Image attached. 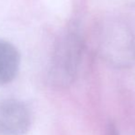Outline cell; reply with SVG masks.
I'll list each match as a JSON object with an SVG mask.
<instances>
[{
  "label": "cell",
  "instance_id": "obj_3",
  "mask_svg": "<svg viewBox=\"0 0 135 135\" xmlns=\"http://www.w3.org/2000/svg\"><path fill=\"white\" fill-rule=\"evenodd\" d=\"M32 122L31 112L18 99L0 100V135H25Z\"/></svg>",
  "mask_w": 135,
  "mask_h": 135
},
{
  "label": "cell",
  "instance_id": "obj_5",
  "mask_svg": "<svg viewBox=\"0 0 135 135\" xmlns=\"http://www.w3.org/2000/svg\"><path fill=\"white\" fill-rule=\"evenodd\" d=\"M108 135H119L117 130H116V128L114 127V125H110V126L108 127Z\"/></svg>",
  "mask_w": 135,
  "mask_h": 135
},
{
  "label": "cell",
  "instance_id": "obj_1",
  "mask_svg": "<svg viewBox=\"0 0 135 135\" xmlns=\"http://www.w3.org/2000/svg\"><path fill=\"white\" fill-rule=\"evenodd\" d=\"M95 39L98 54L109 65L127 68L135 64V33L124 20L116 17L101 20Z\"/></svg>",
  "mask_w": 135,
  "mask_h": 135
},
{
  "label": "cell",
  "instance_id": "obj_4",
  "mask_svg": "<svg viewBox=\"0 0 135 135\" xmlns=\"http://www.w3.org/2000/svg\"><path fill=\"white\" fill-rule=\"evenodd\" d=\"M20 54L9 41L0 40V85L14 80L20 70Z\"/></svg>",
  "mask_w": 135,
  "mask_h": 135
},
{
  "label": "cell",
  "instance_id": "obj_2",
  "mask_svg": "<svg viewBox=\"0 0 135 135\" xmlns=\"http://www.w3.org/2000/svg\"><path fill=\"white\" fill-rule=\"evenodd\" d=\"M83 51V41L75 32H69L60 39L52 55L49 74L52 85L57 87H66L75 80Z\"/></svg>",
  "mask_w": 135,
  "mask_h": 135
}]
</instances>
